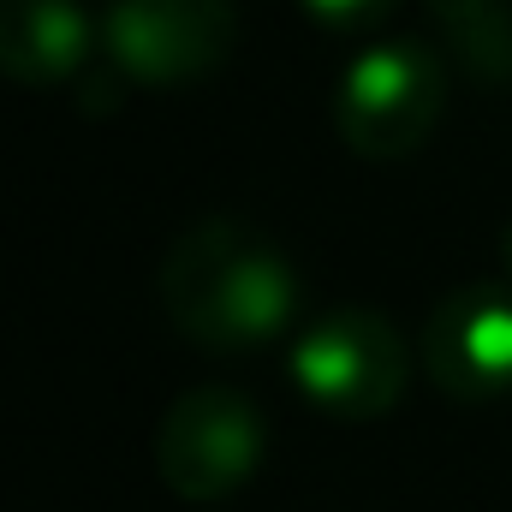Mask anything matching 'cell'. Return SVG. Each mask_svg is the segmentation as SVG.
<instances>
[{"label": "cell", "instance_id": "6da1fadb", "mask_svg": "<svg viewBox=\"0 0 512 512\" xmlns=\"http://www.w3.org/2000/svg\"><path fill=\"white\" fill-rule=\"evenodd\" d=\"M161 304L173 328L209 352H251L292 328L298 268L245 221H197L161 262Z\"/></svg>", "mask_w": 512, "mask_h": 512}, {"label": "cell", "instance_id": "7a4b0ae2", "mask_svg": "<svg viewBox=\"0 0 512 512\" xmlns=\"http://www.w3.org/2000/svg\"><path fill=\"white\" fill-rule=\"evenodd\" d=\"M441 114H447V66L435 48L411 36L364 48L334 90V126L364 161L417 155L435 137Z\"/></svg>", "mask_w": 512, "mask_h": 512}, {"label": "cell", "instance_id": "3957f363", "mask_svg": "<svg viewBox=\"0 0 512 512\" xmlns=\"http://www.w3.org/2000/svg\"><path fill=\"white\" fill-rule=\"evenodd\" d=\"M405 340L382 310H328L292 340V382L334 423H376L405 393Z\"/></svg>", "mask_w": 512, "mask_h": 512}, {"label": "cell", "instance_id": "277c9868", "mask_svg": "<svg viewBox=\"0 0 512 512\" xmlns=\"http://www.w3.org/2000/svg\"><path fill=\"white\" fill-rule=\"evenodd\" d=\"M233 42V0H114L102 18V48L114 72L143 90H185L197 78H215Z\"/></svg>", "mask_w": 512, "mask_h": 512}, {"label": "cell", "instance_id": "5b68a950", "mask_svg": "<svg viewBox=\"0 0 512 512\" xmlns=\"http://www.w3.org/2000/svg\"><path fill=\"white\" fill-rule=\"evenodd\" d=\"M268 429L245 393L191 387L155 429V471L179 501H221L245 489L262 465Z\"/></svg>", "mask_w": 512, "mask_h": 512}, {"label": "cell", "instance_id": "8992f818", "mask_svg": "<svg viewBox=\"0 0 512 512\" xmlns=\"http://www.w3.org/2000/svg\"><path fill=\"white\" fill-rule=\"evenodd\" d=\"M423 364L465 405L512 393V280H477L441 298L423 328Z\"/></svg>", "mask_w": 512, "mask_h": 512}, {"label": "cell", "instance_id": "52a82bcc", "mask_svg": "<svg viewBox=\"0 0 512 512\" xmlns=\"http://www.w3.org/2000/svg\"><path fill=\"white\" fill-rule=\"evenodd\" d=\"M90 18L78 0H0V78L24 90L72 84L90 60Z\"/></svg>", "mask_w": 512, "mask_h": 512}, {"label": "cell", "instance_id": "ba28073f", "mask_svg": "<svg viewBox=\"0 0 512 512\" xmlns=\"http://www.w3.org/2000/svg\"><path fill=\"white\" fill-rule=\"evenodd\" d=\"M441 24L453 60L477 84L512 90V0H423Z\"/></svg>", "mask_w": 512, "mask_h": 512}, {"label": "cell", "instance_id": "9c48e42d", "mask_svg": "<svg viewBox=\"0 0 512 512\" xmlns=\"http://www.w3.org/2000/svg\"><path fill=\"white\" fill-rule=\"evenodd\" d=\"M399 0H304V12L322 24V30H370L382 24Z\"/></svg>", "mask_w": 512, "mask_h": 512}, {"label": "cell", "instance_id": "30bf717a", "mask_svg": "<svg viewBox=\"0 0 512 512\" xmlns=\"http://www.w3.org/2000/svg\"><path fill=\"white\" fill-rule=\"evenodd\" d=\"M501 262H507V280H512V233H507V245H501Z\"/></svg>", "mask_w": 512, "mask_h": 512}]
</instances>
